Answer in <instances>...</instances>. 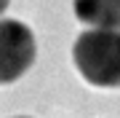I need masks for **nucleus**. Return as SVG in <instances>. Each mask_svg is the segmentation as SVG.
<instances>
[{"label": "nucleus", "mask_w": 120, "mask_h": 118, "mask_svg": "<svg viewBox=\"0 0 120 118\" xmlns=\"http://www.w3.org/2000/svg\"><path fill=\"white\" fill-rule=\"evenodd\" d=\"M38 57L32 30L19 19H0V86L19 81Z\"/></svg>", "instance_id": "2"}, {"label": "nucleus", "mask_w": 120, "mask_h": 118, "mask_svg": "<svg viewBox=\"0 0 120 118\" xmlns=\"http://www.w3.org/2000/svg\"><path fill=\"white\" fill-rule=\"evenodd\" d=\"M19 118H27V115H19Z\"/></svg>", "instance_id": "5"}, {"label": "nucleus", "mask_w": 120, "mask_h": 118, "mask_svg": "<svg viewBox=\"0 0 120 118\" xmlns=\"http://www.w3.org/2000/svg\"><path fill=\"white\" fill-rule=\"evenodd\" d=\"M75 16L96 30H120V0H75Z\"/></svg>", "instance_id": "3"}, {"label": "nucleus", "mask_w": 120, "mask_h": 118, "mask_svg": "<svg viewBox=\"0 0 120 118\" xmlns=\"http://www.w3.org/2000/svg\"><path fill=\"white\" fill-rule=\"evenodd\" d=\"M8 3H11V0H0V16L5 13V8H8Z\"/></svg>", "instance_id": "4"}, {"label": "nucleus", "mask_w": 120, "mask_h": 118, "mask_svg": "<svg viewBox=\"0 0 120 118\" xmlns=\"http://www.w3.org/2000/svg\"><path fill=\"white\" fill-rule=\"evenodd\" d=\"M77 73L88 83L101 89L120 86V30H91L80 32L72 46Z\"/></svg>", "instance_id": "1"}]
</instances>
